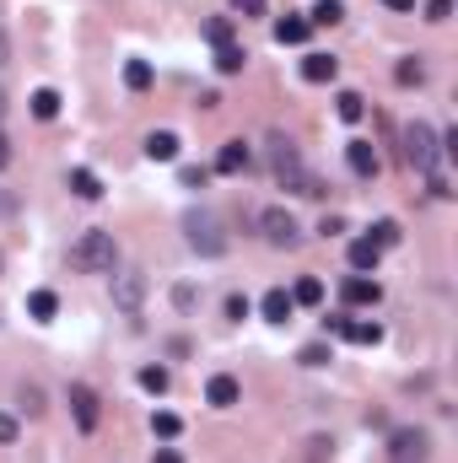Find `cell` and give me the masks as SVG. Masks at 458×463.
Masks as SVG:
<instances>
[{
	"instance_id": "obj_42",
	"label": "cell",
	"mask_w": 458,
	"mask_h": 463,
	"mask_svg": "<svg viewBox=\"0 0 458 463\" xmlns=\"http://www.w3.org/2000/svg\"><path fill=\"white\" fill-rule=\"evenodd\" d=\"M388 12H415V0H383Z\"/></svg>"
},
{
	"instance_id": "obj_26",
	"label": "cell",
	"mask_w": 458,
	"mask_h": 463,
	"mask_svg": "<svg viewBox=\"0 0 458 463\" xmlns=\"http://www.w3.org/2000/svg\"><path fill=\"white\" fill-rule=\"evenodd\" d=\"M243 59H248V54H243L237 43H221V49H216V71H221V76H237Z\"/></svg>"
},
{
	"instance_id": "obj_31",
	"label": "cell",
	"mask_w": 458,
	"mask_h": 463,
	"mask_svg": "<svg viewBox=\"0 0 458 463\" xmlns=\"http://www.w3.org/2000/svg\"><path fill=\"white\" fill-rule=\"evenodd\" d=\"M372 243H377V248H394V243H400V221H377V227H372Z\"/></svg>"
},
{
	"instance_id": "obj_20",
	"label": "cell",
	"mask_w": 458,
	"mask_h": 463,
	"mask_svg": "<svg viewBox=\"0 0 458 463\" xmlns=\"http://www.w3.org/2000/svg\"><path fill=\"white\" fill-rule=\"evenodd\" d=\"M291 302H297V307H318V302H323V281H318V275H302L297 291H291Z\"/></svg>"
},
{
	"instance_id": "obj_13",
	"label": "cell",
	"mask_w": 458,
	"mask_h": 463,
	"mask_svg": "<svg viewBox=\"0 0 458 463\" xmlns=\"http://www.w3.org/2000/svg\"><path fill=\"white\" fill-rule=\"evenodd\" d=\"M178 135H173V129H151V135H146V157L151 162H178Z\"/></svg>"
},
{
	"instance_id": "obj_29",
	"label": "cell",
	"mask_w": 458,
	"mask_h": 463,
	"mask_svg": "<svg viewBox=\"0 0 458 463\" xmlns=\"http://www.w3.org/2000/svg\"><path fill=\"white\" fill-rule=\"evenodd\" d=\"M141 388L146 393H167V367H141Z\"/></svg>"
},
{
	"instance_id": "obj_10",
	"label": "cell",
	"mask_w": 458,
	"mask_h": 463,
	"mask_svg": "<svg viewBox=\"0 0 458 463\" xmlns=\"http://www.w3.org/2000/svg\"><path fill=\"white\" fill-rule=\"evenodd\" d=\"M345 162H351L356 178H377V167H383V157H377L372 141H351V146H345Z\"/></svg>"
},
{
	"instance_id": "obj_2",
	"label": "cell",
	"mask_w": 458,
	"mask_h": 463,
	"mask_svg": "<svg viewBox=\"0 0 458 463\" xmlns=\"http://www.w3.org/2000/svg\"><path fill=\"white\" fill-rule=\"evenodd\" d=\"M270 167H276V178H281L291 194H307V200H313V194H323V183L302 167V157H297V146H291L286 135H270Z\"/></svg>"
},
{
	"instance_id": "obj_11",
	"label": "cell",
	"mask_w": 458,
	"mask_h": 463,
	"mask_svg": "<svg viewBox=\"0 0 458 463\" xmlns=\"http://www.w3.org/2000/svg\"><path fill=\"white\" fill-rule=\"evenodd\" d=\"M243 399V388H237V377H227V372H216L211 382H206V405H216V410H232Z\"/></svg>"
},
{
	"instance_id": "obj_24",
	"label": "cell",
	"mask_w": 458,
	"mask_h": 463,
	"mask_svg": "<svg viewBox=\"0 0 458 463\" xmlns=\"http://www.w3.org/2000/svg\"><path fill=\"white\" fill-rule=\"evenodd\" d=\"M27 313H33L38 323H49V318L59 313V297H54V291H33V297H27Z\"/></svg>"
},
{
	"instance_id": "obj_17",
	"label": "cell",
	"mask_w": 458,
	"mask_h": 463,
	"mask_svg": "<svg viewBox=\"0 0 458 463\" xmlns=\"http://www.w3.org/2000/svg\"><path fill=\"white\" fill-rule=\"evenodd\" d=\"M291 307H297V302H291V291H281V286H276V291H265V302H259V313H265L270 323H286V318H291Z\"/></svg>"
},
{
	"instance_id": "obj_14",
	"label": "cell",
	"mask_w": 458,
	"mask_h": 463,
	"mask_svg": "<svg viewBox=\"0 0 458 463\" xmlns=\"http://www.w3.org/2000/svg\"><path fill=\"white\" fill-rule=\"evenodd\" d=\"M248 162H253V151H248L243 141H227V146L216 151V173H248Z\"/></svg>"
},
{
	"instance_id": "obj_16",
	"label": "cell",
	"mask_w": 458,
	"mask_h": 463,
	"mask_svg": "<svg viewBox=\"0 0 458 463\" xmlns=\"http://www.w3.org/2000/svg\"><path fill=\"white\" fill-rule=\"evenodd\" d=\"M377 259H383V248H377L372 237H356V243H351V270H356V275L377 270Z\"/></svg>"
},
{
	"instance_id": "obj_7",
	"label": "cell",
	"mask_w": 458,
	"mask_h": 463,
	"mask_svg": "<svg viewBox=\"0 0 458 463\" xmlns=\"http://www.w3.org/2000/svg\"><path fill=\"white\" fill-rule=\"evenodd\" d=\"M141 302H146V275H141V270H119V275H113V307L141 313Z\"/></svg>"
},
{
	"instance_id": "obj_39",
	"label": "cell",
	"mask_w": 458,
	"mask_h": 463,
	"mask_svg": "<svg viewBox=\"0 0 458 463\" xmlns=\"http://www.w3.org/2000/svg\"><path fill=\"white\" fill-rule=\"evenodd\" d=\"M22 405H27V410L38 415V410H43V393H38V388H22Z\"/></svg>"
},
{
	"instance_id": "obj_34",
	"label": "cell",
	"mask_w": 458,
	"mask_h": 463,
	"mask_svg": "<svg viewBox=\"0 0 458 463\" xmlns=\"http://www.w3.org/2000/svg\"><path fill=\"white\" fill-rule=\"evenodd\" d=\"M297 361H302V367H323V361H330V351H323V345H307Z\"/></svg>"
},
{
	"instance_id": "obj_32",
	"label": "cell",
	"mask_w": 458,
	"mask_h": 463,
	"mask_svg": "<svg viewBox=\"0 0 458 463\" xmlns=\"http://www.w3.org/2000/svg\"><path fill=\"white\" fill-rule=\"evenodd\" d=\"M453 17V0H426V22H447Z\"/></svg>"
},
{
	"instance_id": "obj_3",
	"label": "cell",
	"mask_w": 458,
	"mask_h": 463,
	"mask_svg": "<svg viewBox=\"0 0 458 463\" xmlns=\"http://www.w3.org/2000/svg\"><path fill=\"white\" fill-rule=\"evenodd\" d=\"M183 237H189V248L200 253V259H221L232 243H227V232H221V221L211 216V211H189L183 216Z\"/></svg>"
},
{
	"instance_id": "obj_6",
	"label": "cell",
	"mask_w": 458,
	"mask_h": 463,
	"mask_svg": "<svg viewBox=\"0 0 458 463\" xmlns=\"http://www.w3.org/2000/svg\"><path fill=\"white\" fill-rule=\"evenodd\" d=\"M259 232H265V243H270V248H297V243H302L297 216H291V211H281V205L259 211Z\"/></svg>"
},
{
	"instance_id": "obj_19",
	"label": "cell",
	"mask_w": 458,
	"mask_h": 463,
	"mask_svg": "<svg viewBox=\"0 0 458 463\" xmlns=\"http://www.w3.org/2000/svg\"><path fill=\"white\" fill-rule=\"evenodd\" d=\"M313 27H307V17H281L276 22V43H302Z\"/></svg>"
},
{
	"instance_id": "obj_9",
	"label": "cell",
	"mask_w": 458,
	"mask_h": 463,
	"mask_svg": "<svg viewBox=\"0 0 458 463\" xmlns=\"http://www.w3.org/2000/svg\"><path fill=\"white\" fill-rule=\"evenodd\" d=\"M335 335H345L351 345H383V323H367V318H335Z\"/></svg>"
},
{
	"instance_id": "obj_4",
	"label": "cell",
	"mask_w": 458,
	"mask_h": 463,
	"mask_svg": "<svg viewBox=\"0 0 458 463\" xmlns=\"http://www.w3.org/2000/svg\"><path fill=\"white\" fill-rule=\"evenodd\" d=\"M405 162L415 167V173H437V162H442V135H437V129L431 124H405Z\"/></svg>"
},
{
	"instance_id": "obj_25",
	"label": "cell",
	"mask_w": 458,
	"mask_h": 463,
	"mask_svg": "<svg viewBox=\"0 0 458 463\" xmlns=\"http://www.w3.org/2000/svg\"><path fill=\"white\" fill-rule=\"evenodd\" d=\"M124 87H129V92H146V87H151V65H146V59H129V65H124Z\"/></svg>"
},
{
	"instance_id": "obj_12",
	"label": "cell",
	"mask_w": 458,
	"mask_h": 463,
	"mask_svg": "<svg viewBox=\"0 0 458 463\" xmlns=\"http://www.w3.org/2000/svg\"><path fill=\"white\" fill-rule=\"evenodd\" d=\"M340 297H345L351 307H377V302H383V286L367 281V275H351V281L340 286Z\"/></svg>"
},
{
	"instance_id": "obj_8",
	"label": "cell",
	"mask_w": 458,
	"mask_h": 463,
	"mask_svg": "<svg viewBox=\"0 0 458 463\" xmlns=\"http://www.w3.org/2000/svg\"><path fill=\"white\" fill-rule=\"evenodd\" d=\"M71 415L82 431H97V393L87 382H71Z\"/></svg>"
},
{
	"instance_id": "obj_38",
	"label": "cell",
	"mask_w": 458,
	"mask_h": 463,
	"mask_svg": "<svg viewBox=\"0 0 458 463\" xmlns=\"http://www.w3.org/2000/svg\"><path fill=\"white\" fill-rule=\"evenodd\" d=\"M0 442H17V421L6 410H0Z\"/></svg>"
},
{
	"instance_id": "obj_36",
	"label": "cell",
	"mask_w": 458,
	"mask_h": 463,
	"mask_svg": "<svg viewBox=\"0 0 458 463\" xmlns=\"http://www.w3.org/2000/svg\"><path fill=\"white\" fill-rule=\"evenodd\" d=\"M318 232H323V237H340V232H345V221H340V216H323V221H318Z\"/></svg>"
},
{
	"instance_id": "obj_22",
	"label": "cell",
	"mask_w": 458,
	"mask_h": 463,
	"mask_svg": "<svg viewBox=\"0 0 458 463\" xmlns=\"http://www.w3.org/2000/svg\"><path fill=\"white\" fill-rule=\"evenodd\" d=\"M394 81H400V87H421V81H426V65H421L415 54L400 59V65H394Z\"/></svg>"
},
{
	"instance_id": "obj_1",
	"label": "cell",
	"mask_w": 458,
	"mask_h": 463,
	"mask_svg": "<svg viewBox=\"0 0 458 463\" xmlns=\"http://www.w3.org/2000/svg\"><path fill=\"white\" fill-rule=\"evenodd\" d=\"M113 264H119L113 232L92 227V232H82V237L71 243V270H76V275H113Z\"/></svg>"
},
{
	"instance_id": "obj_40",
	"label": "cell",
	"mask_w": 458,
	"mask_h": 463,
	"mask_svg": "<svg viewBox=\"0 0 458 463\" xmlns=\"http://www.w3.org/2000/svg\"><path fill=\"white\" fill-rule=\"evenodd\" d=\"M227 318H248V297H232L227 302Z\"/></svg>"
},
{
	"instance_id": "obj_37",
	"label": "cell",
	"mask_w": 458,
	"mask_h": 463,
	"mask_svg": "<svg viewBox=\"0 0 458 463\" xmlns=\"http://www.w3.org/2000/svg\"><path fill=\"white\" fill-rule=\"evenodd\" d=\"M232 6H237L243 17H265V0H232Z\"/></svg>"
},
{
	"instance_id": "obj_30",
	"label": "cell",
	"mask_w": 458,
	"mask_h": 463,
	"mask_svg": "<svg viewBox=\"0 0 458 463\" xmlns=\"http://www.w3.org/2000/svg\"><path fill=\"white\" fill-rule=\"evenodd\" d=\"M206 38H211L216 49H221V43H232V22H227V17H211V22H206Z\"/></svg>"
},
{
	"instance_id": "obj_21",
	"label": "cell",
	"mask_w": 458,
	"mask_h": 463,
	"mask_svg": "<svg viewBox=\"0 0 458 463\" xmlns=\"http://www.w3.org/2000/svg\"><path fill=\"white\" fill-rule=\"evenodd\" d=\"M345 17V6H340V0H318V6H313V17H307V27H335Z\"/></svg>"
},
{
	"instance_id": "obj_5",
	"label": "cell",
	"mask_w": 458,
	"mask_h": 463,
	"mask_svg": "<svg viewBox=\"0 0 458 463\" xmlns=\"http://www.w3.org/2000/svg\"><path fill=\"white\" fill-rule=\"evenodd\" d=\"M431 458V436L421 426H400L388 436V463H426Z\"/></svg>"
},
{
	"instance_id": "obj_28",
	"label": "cell",
	"mask_w": 458,
	"mask_h": 463,
	"mask_svg": "<svg viewBox=\"0 0 458 463\" xmlns=\"http://www.w3.org/2000/svg\"><path fill=\"white\" fill-rule=\"evenodd\" d=\"M151 431H157V436H162V442H173V436H178V431H183V421H178V415H173V410H157V415H151Z\"/></svg>"
},
{
	"instance_id": "obj_35",
	"label": "cell",
	"mask_w": 458,
	"mask_h": 463,
	"mask_svg": "<svg viewBox=\"0 0 458 463\" xmlns=\"http://www.w3.org/2000/svg\"><path fill=\"white\" fill-rule=\"evenodd\" d=\"M307 447H313V463H323V458H335V442H323V436H313Z\"/></svg>"
},
{
	"instance_id": "obj_33",
	"label": "cell",
	"mask_w": 458,
	"mask_h": 463,
	"mask_svg": "<svg viewBox=\"0 0 458 463\" xmlns=\"http://www.w3.org/2000/svg\"><path fill=\"white\" fill-rule=\"evenodd\" d=\"M178 178H183V189H206V178H211V173H206V167H183Z\"/></svg>"
},
{
	"instance_id": "obj_23",
	"label": "cell",
	"mask_w": 458,
	"mask_h": 463,
	"mask_svg": "<svg viewBox=\"0 0 458 463\" xmlns=\"http://www.w3.org/2000/svg\"><path fill=\"white\" fill-rule=\"evenodd\" d=\"M335 113H340L345 124H356V119L367 113V97H361V92H340V97H335Z\"/></svg>"
},
{
	"instance_id": "obj_27",
	"label": "cell",
	"mask_w": 458,
	"mask_h": 463,
	"mask_svg": "<svg viewBox=\"0 0 458 463\" xmlns=\"http://www.w3.org/2000/svg\"><path fill=\"white\" fill-rule=\"evenodd\" d=\"M59 113V92L54 87H38L33 92V119H54Z\"/></svg>"
},
{
	"instance_id": "obj_18",
	"label": "cell",
	"mask_w": 458,
	"mask_h": 463,
	"mask_svg": "<svg viewBox=\"0 0 458 463\" xmlns=\"http://www.w3.org/2000/svg\"><path fill=\"white\" fill-rule=\"evenodd\" d=\"M71 194H76V200H103L97 173H92V167H71Z\"/></svg>"
},
{
	"instance_id": "obj_41",
	"label": "cell",
	"mask_w": 458,
	"mask_h": 463,
	"mask_svg": "<svg viewBox=\"0 0 458 463\" xmlns=\"http://www.w3.org/2000/svg\"><path fill=\"white\" fill-rule=\"evenodd\" d=\"M151 463H183V452H173V447H157V452H151Z\"/></svg>"
},
{
	"instance_id": "obj_15",
	"label": "cell",
	"mask_w": 458,
	"mask_h": 463,
	"mask_svg": "<svg viewBox=\"0 0 458 463\" xmlns=\"http://www.w3.org/2000/svg\"><path fill=\"white\" fill-rule=\"evenodd\" d=\"M302 76H307V81H335V76H340V59H335V54H307V59H302Z\"/></svg>"
},
{
	"instance_id": "obj_43",
	"label": "cell",
	"mask_w": 458,
	"mask_h": 463,
	"mask_svg": "<svg viewBox=\"0 0 458 463\" xmlns=\"http://www.w3.org/2000/svg\"><path fill=\"white\" fill-rule=\"evenodd\" d=\"M0 167H12V141L0 135Z\"/></svg>"
}]
</instances>
